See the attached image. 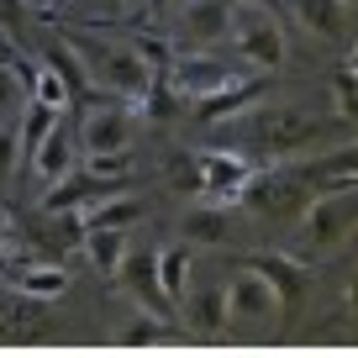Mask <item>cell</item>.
Returning <instances> with one entry per match:
<instances>
[{
    "label": "cell",
    "instance_id": "obj_21",
    "mask_svg": "<svg viewBox=\"0 0 358 358\" xmlns=\"http://www.w3.org/2000/svg\"><path fill=\"white\" fill-rule=\"evenodd\" d=\"M137 216H143V201H132L127 190H111V195H101L95 206H85L79 222H85V227H122V232H127Z\"/></svg>",
    "mask_w": 358,
    "mask_h": 358
},
{
    "label": "cell",
    "instance_id": "obj_19",
    "mask_svg": "<svg viewBox=\"0 0 358 358\" xmlns=\"http://www.w3.org/2000/svg\"><path fill=\"white\" fill-rule=\"evenodd\" d=\"M185 316H190L201 332H222L232 316H227V285H201V290H185Z\"/></svg>",
    "mask_w": 358,
    "mask_h": 358
},
{
    "label": "cell",
    "instance_id": "obj_3",
    "mask_svg": "<svg viewBox=\"0 0 358 358\" xmlns=\"http://www.w3.org/2000/svg\"><path fill=\"white\" fill-rule=\"evenodd\" d=\"M301 232L316 253H337L353 237V190H316L301 211Z\"/></svg>",
    "mask_w": 358,
    "mask_h": 358
},
{
    "label": "cell",
    "instance_id": "obj_33",
    "mask_svg": "<svg viewBox=\"0 0 358 358\" xmlns=\"http://www.w3.org/2000/svg\"><path fill=\"white\" fill-rule=\"evenodd\" d=\"M253 6H268V0H253Z\"/></svg>",
    "mask_w": 358,
    "mask_h": 358
},
{
    "label": "cell",
    "instance_id": "obj_4",
    "mask_svg": "<svg viewBox=\"0 0 358 358\" xmlns=\"http://www.w3.org/2000/svg\"><path fill=\"white\" fill-rule=\"evenodd\" d=\"M237 201L248 206V211H258V216H268V222H295V216L306 211V185L295 174H248V185H243V195Z\"/></svg>",
    "mask_w": 358,
    "mask_h": 358
},
{
    "label": "cell",
    "instance_id": "obj_14",
    "mask_svg": "<svg viewBox=\"0 0 358 358\" xmlns=\"http://www.w3.org/2000/svg\"><path fill=\"white\" fill-rule=\"evenodd\" d=\"M74 153H79V143H74V132H69V122L58 116L53 132L37 143V153H32V164H27V169H32L43 185H53V179H64L69 169H79V158H74Z\"/></svg>",
    "mask_w": 358,
    "mask_h": 358
},
{
    "label": "cell",
    "instance_id": "obj_32",
    "mask_svg": "<svg viewBox=\"0 0 358 358\" xmlns=\"http://www.w3.org/2000/svg\"><path fill=\"white\" fill-rule=\"evenodd\" d=\"M148 6H153V11H164V6H169V0H148Z\"/></svg>",
    "mask_w": 358,
    "mask_h": 358
},
{
    "label": "cell",
    "instance_id": "obj_29",
    "mask_svg": "<svg viewBox=\"0 0 358 358\" xmlns=\"http://www.w3.org/2000/svg\"><path fill=\"white\" fill-rule=\"evenodd\" d=\"M122 343H127V348H153V343H164V332H158V327L143 316L137 327H127V332H122Z\"/></svg>",
    "mask_w": 358,
    "mask_h": 358
},
{
    "label": "cell",
    "instance_id": "obj_12",
    "mask_svg": "<svg viewBox=\"0 0 358 358\" xmlns=\"http://www.w3.org/2000/svg\"><path fill=\"white\" fill-rule=\"evenodd\" d=\"M232 6L237 0H185V11H179V37L195 48H211L232 32Z\"/></svg>",
    "mask_w": 358,
    "mask_h": 358
},
{
    "label": "cell",
    "instance_id": "obj_24",
    "mask_svg": "<svg viewBox=\"0 0 358 358\" xmlns=\"http://www.w3.org/2000/svg\"><path fill=\"white\" fill-rule=\"evenodd\" d=\"M22 174V153H16V116H0V185H11Z\"/></svg>",
    "mask_w": 358,
    "mask_h": 358
},
{
    "label": "cell",
    "instance_id": "obj_31",
    "mask_svg": "<svg viewBox=\"0 0 358 358\" xmlns=\"http://www.w3.org/2000/svg\"><path fill=\"white\" fill-rule=\"evenodd\" d=\"M0 264H6V211H0Z\"/></svg>",
    "mask_w": 358,
    "mask_h": 358
},
{
    "label": "cell",
    "instance_id": "obj_17",
    "mask_svg": "<svg viewBox=\"0 0 358 358\" xmlns=\"http://www.w3.org/2000/svg\"><path fill=\"white\" fill-rule=\"evenodd\" d=\"M243 268L264 274V280L280 290V301L306 290V264H301V258H290V253H253V258H243Z\"/></svg>",
    "mask_w": 358,
    "mask_h": 358
},
{
    "label": "cell",
    "instance_id": "obj_11",
    "mask_svg": "<svg viewBox=\"0 0 358 358\" xmlns=\"http://www.w3.org/2000/svg\"><path fill=\"white\" fill-rule=\"evenodd\" d=\"M295 22L306 27L311 37H322V43H343L353 37V0H290Z\"/></svg>",
    "mask_w": 358,
    "mask_h": 358
},
{
    "label": "cell",
    "instance_id": "obj_15",
    "mask_svg": "<svg viewBox=\"0 0 358 358\" xmlns=\"http://www.w3.org/2000/svg\"><path fill=\"white\" fill-rule=\"evenodd\" d=\"M295 179L301 185H311V190H353V148H337V153H322V158H306L301 169H295Z\"/></svg>",
    "mask_w": 358,
    "mask_h": 358
},
{
    "label": "cell",
    "instance_id": "obj_30",
    "mask_svg": "<svg viewBox=\"0 0 358 358\" xmlns=\"http://www.w3.org/2000/svg\"><path fill=\"white\" fill-rule=\"evenodd\" d=\"M22 16H27V6H22V0H0V37H16Z\"/></svg>",
    "mask_w": 358,
    "mask_h": 358
},
{
    "label": "cell",
    "instance_id": "obj_16",
    "mask_svg": "<svg viewBox=\"0 0 358 358\" xmlns=\"http://www.w3.org/2000/svg\"><path fill=\"white\" fill-rule=\"evenodd\" d=\"M11 290H22L27 301H58V295L69 290V268H58V264H16L11 268Z\"/></svg>",
    "mask_w": 358,
    "mask_h": 358
},
{
    "label": "cell",
    "instance_id": "obj_10",
    "mask_svg": "<svg viewBox=\"0 0 358 358\" xmlns=\"http://www.w3.org/2000/svg\"><path fill=\"white\" fill-rule=\"evenodd\" d=\"M195 174H201V195H211V201H232V195H243V185H248V158H237V153H227V148H211V153H201L195 158Z\"/></svg>",
    "mask_w": 358,
    "mask_h": 358
},
{
    "label": "cell",
    "instance_id": "obj_6",
    "mask_svg": "<svg viewBox=\"0 0 358 358\" xmlns=\"http://www.w3.org/2000/svg\"><path fill=\"white\" fill-rule=\"evenodd\" d=\"M74 143L79 153H111V148H132V106L122 101H95L85 106V116H79L74 127Z\"/></svg>",
    "mask_w": 358,
    "mask_h": 358
},
{
    "label": "cell",
    "instance_id": "obj_25",
    "mask_svg": "<svg viewBox=\"0 0 358 358\" xmlns=\"http://www.w3.org/2000/svg\"><path fill=\"white\" fill-rule=\"evenodd\" d=\"M127 169H132V153H127V148H111V153H85V174H95V179H122Z\"/></svg>",
    "mask_w": 358,
    "mask_h": 358
},
{
    "label": "cell",
    "instance_id": "obj_7",
    "mask_svg": "<svg viewBox=\"0 0 358 358\" xmlns=\"http://www.w3.org/2000/svg\"><path fill=\"white\" fill-rule=\"evenodd\" d=\"M248 132H253V148H264V153H301L316 137H327V127L306 122L301 111H264V116H253Z\"/></svg>",
    "mask_w": 358,
    "mask_h": 358
},
{
    "label": "cell",
    "instance_id": "obj_20",
    "mask_svg": "<svg viewBox=\"0 0 358 358\" xmlns=\"http://www.w3.org/2000/svg\"><path fill=\"white\" fill-rule=\"evenodd\" d=\"M190 274H195L190 243L164 248V253H158V290H164V301H169V306H179V301H185V290H190Z\"/></svg>",
    "mask_w": 358,
    "mask_h": 358
},
{
    "label": "cell",
    "instance_id": "obj_8",
    "mask_svg": "<svg viewBox=\"0 0 358 358\" xmlns=\"http://www.w3.org/2000/svg\"><path fill=\"white\" fill-rule=\"evenodd\" d=\"M227 316L232 322H274L280 316V290L253 268H237V280L227 285Z\"/></svg>",
    "mask_w": 358,
    "mask_h": 358
},
{
    "label": "cell",
    "instance_id": "obj_18",
    "mask_svg": "<svg viewBox=\"0 0 358 358\" xmlns=\"http://www.w3.org/2000/svg\"><path fill=\"white\" fill-rule=\"evenodd\" d=\"M79 243H85V258H90V268H95V274H116V264H122L127 248H132L122 227H85V237H79Z\"/></svg>",
    "mask_w": 358,
    "mask_h": 358
},
{
    "label": "cell",
    "instance_id": "obj_23",
    "mask_svg": "<svg viewBox=\"0 0 358 358\" xmlns=\"http://www.w3.org/2000/svg\"><path fill=\"white\" fill-rule=\"evenodd\" d=\"M69 95H74V85H69V79L58 74L53 64H37V74H32V101L58 106V111H64V106H69Z\"/></svg>",
    "mask_w": 358,
    "mask_h": 358
},
{
    "label": "cell",
    "instance_id": "obj_27",
    "mask_svg": "<svg viewBox=\"0 0 358 358\" xmlns=\"http://www.w3.org/2000/svg\"><path fill=\"white\" fill-rule=\"evenodd\" d=\"M332 95H337V116H353V64H337V74H332Z\"/></svg>",
    "mask_w": 358,
    "mask_h": 358
},
{
    "label": "cell",
    "instance_id": "obj_26",
    "mask_svg": "<svg viewBox=\"0 0 358 358\" xmlns=\"http://www.w3.org/2000/svg\"><path fill=\"white\" fill-rule=\"evenodd\" d=\"M27 106V85L16 74V64H0V116H22Z\"/></svg>",
    "mask_w": 358,
    "mask_h": 358
},
{
    "label": "cell",
    "instance_id": "obj_2",
    "mask_svg": "<svg viewBox=\"0 0 358 358\" xmlns=\"http://www.w3.org/2000/svg\"><path fill=\"white\" fill-rule=\"evenodd\" d=\"M237 43V58H243L253 74H268V69H285L290 48H285V27L268 6H253V0H237L232 6V32Z\"/></svg>",
    "mask_w": 358,
    "mask_h": 358
},
{
    "label": "cell",
    "instance_id": "obj_5",
    "mask_svg": "<svg viewBox=\"0 0 358 358\" xmlns=\"http://www.w3.org/2000/svg\"><path fill=\"white\" fill-rule=\"evenodd\" d=\"M248 74H253V69H232V64L206 58V53H179V58H169V69H164L169 90H174L179 101H201V95L232 85V79H248Z\"/></svg>",
    "mask_w": 358,
    "mask_h": 358
},
{
    "label": "cell",
    "instance_id": "obj_1",
    "mask_svg": "<svg viewBox=\"0 0 358 358\" xmlns=\"http://www.w3.org/2000/svg\"><path fill=\"white\" fill-rule=\"evenodd\" d=\"M69 53H74L79 69H85V85H95L101 95H111V101H122V106H143L153 74H148V64L137 58V48L101 43V37L74 32L69 37Z\"/></svg>",
    "mask_w": 358,
    "mask_h": 358
},
{
    "label": "cell",
    "instance_id": "obj_28",
    "mask_svg": "<svg viewBox=\"0 0 358 358\" xmlns=\"http://www.w3.org/2000/svg\"><path fill=\"white\" fill-rule=\"evenodd\" d=\"M169 185L185 195H201V174H195V158H174V169H169Z\"/></svg>",
    "mask_w": 358,
    "mask_h": 358
},
{
    "label": "cell",
    "instance_id": "obj_13",
    "mask_svg": "<svg viewBox=\"0 0 358 358\" xmlns=\"http://www.w3.org/2000/svg\"><path fill=\"white\" fill-rule=\"evenodd\" d=\"M258 95H264V79L248 74V79H232V85L211 90V95H201V101H190V106H195V122L216 127V122H232V116H243L248 106L258 101Z\"/></svg>",
    "mask_w": 358,
    "mask_h": 358
},
{
    "label": "cell",
    "instance_id": "obj_22",
    "mask_svg": "<svg viewBox=\"0 0 358 358\" xmlns=\"http://www.w3.org/2000/svg\"><path fill=\"white\" fill-rule=\"evenodd\" d=\"M185 237H190V243H227V237H232V211H227L222 201L195 206V211L185 216Z\"/></svg>",
    "mask_w": 358,
    "mask_h": 358
},
{
    "label": "cell",
    "instance_id": "obj_9",
    "mask_svg": "<svg viewBox=\"0 0 358 358\" xmlns=\"http://www.w3.org/2000/svg\"><path fill=\"white\" fill-rule=\"evenodd\" d=\"M111 280H122L127 295H137L148 311H158V316L169 322V311H174V306H169L164 290H158V253H153V248H127V258L116 264Z\"/></svg>",
    "mask_w": 358,
    "mask_h": 358
}]
</instances>
